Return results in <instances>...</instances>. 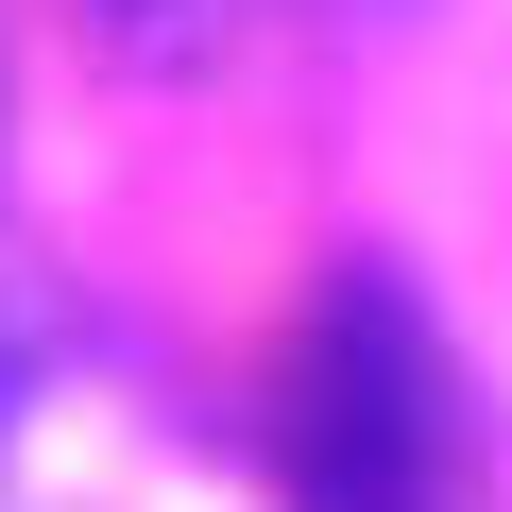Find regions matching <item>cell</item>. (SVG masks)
Here are the masks:
<instances>
[{
    "label": "cell",
    "mask_w": 512,
    "mask_h": 512,
    "mask_svg": "<svg viewBox=\"0 0 512 512\" xmlns=\"http://www.w3.org/2000/svg\"><path fill=\"white\" fill-rule=\"evenodd\" d=\"M291 461H308V512H444V427H427V342L376 274L325 291L308 325V376H291Z\"/></svg>",
    "instance_id": "cell-1"
},
{
    "label": "cell",
    "mask_w": 512,
    "mask_h": 512,
    "mask_svg": "<svg viewBox=\"0 0 512 512\" xmlns=\"http://www.w3.org/2000/svg\"><path fill=\"white\" fill-rule=\"evenodd\" d=\"M86 18H103V35L137 52V69H205V52H222V35L256 18V0H86Z\"/></svg>",
    "instance_id": "cell-2"
}]
</instances>
